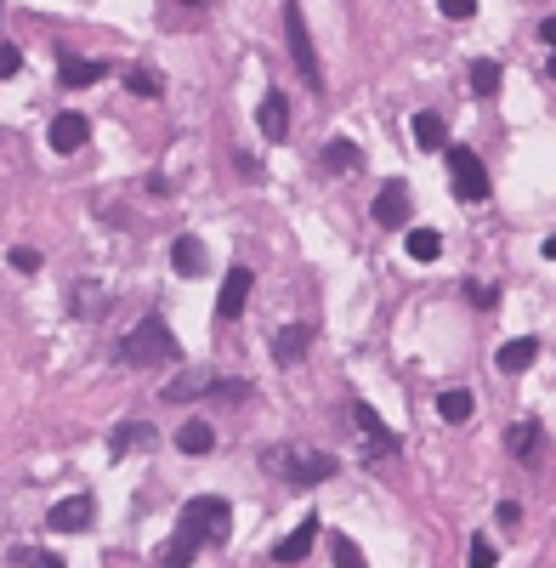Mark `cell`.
Wrapping results in <instances>:
<instances>
[{"label":"cell","instance_id":"cell-8","mask_svg":"<svg viewBox=\"0 0 556 568\" xmlns=\"http://www.w3.org/2000/svg\"><path fill=\"white\" fill-rule=\"evenodd\" d=\"M250 284H256V273L250 267H227V284L216 290V313L222 319H239L244 302H250Z\"/></svg>","mask_w":556,"mask_h":568},{"label":"cell","instance_id":"cell-10","mask_svg":"<svg viewBox=\"0 0 556 568\" xmlns=\"http://www.w3.org/2000/svg\"><path fill=\"white\" fill-rule=\"evenodd\" d=\"M313 347V324H284L273 336V364H301Z\"/></svg>","mask_w":556,"mask_h":568},{"label":"cell","instance_id":"cell-17","mask_svg":"<svg viewBox=\"0 0 556 568\" xmlns=\"http://www.w3.org/2000/svg\"><path fill=\"white\" fill-rule=\"evenodd\" d=\"M176 444H182V455H210V449H216V426H210V421H188L182 432H176Z\"/></svg>","mask_w":556,"mask_h":568},{"label":"cell","instance_id":"cell-28","mask_svg":"<svg viewBox=\"0 0 556 568\" xmlns=\"http://www.w3.org/2000/svg\"><path fill=\"white\" fill-rule=\"evenodd\" d=\"M466 563H471V568H494L500 557H494V546H488L483 534H477V540H471V557H466Z\"/></svg>","mask_w":556,"mask_h":568},{"label":"cell","instance_id":"cell-18","mask_svg":"<svg viewBox=\"0 0 556 568\" xmlns=\"http://www.w3.org/2000/svg\"><path fill=\"white\" fill-rule=\"evenodd\" d=\"M415 142L420 148H449V125H443V114H415Z\"/></svg>","mask_w":556,"mask_h":568},{"label":"cell","instance_id":"cell-29","mask_svg":"<svg viewBox=\"0 0 556 568\" xmlns=\"http://www.w3.org/2000/svg\"><path fill=\"white\" fill-rule=\"evenodd\" d=\"M466 296H471V307H494L500 302V290H494V284H477V279L466 284Z\"/></svg>","mask_w":556,"mask_h":568},{"label":"cell","instance_id":"cell-34","mask_svg":"<svg viewBox=\"0 0 556 568\" xmlns=\"http://www.w3.org/2000/svg\"><path fill=\"white\" fill-rule=\"evenodd\" d=\"M539 40H545V46H556V18H545V23H539Z\"/></svg>","mask_w":556,"mask_h":568},{"label":"cell","instance_id":"cell-2","mask_svg":"<svg viewBox=\"0 0 556 568\" xmlns=\"http://www.w3.org/2000/svg\"><path fill=\"white\" fill-rule=\"evenodd\" d=\"M176 353H182V347H176L171 324L159 319V313H148V319L120 341V358L125 364H137V370H148V364H176Z\"/></svg>","mask_w":556,"mask_h":568},{"label":"cell","instance_id":"cell-20","mask_svg":"<svg viewBox=\"0 0 556 568\" xmlns=\"http://www.w3.org/2000/svg\"><path fill=\"white\" fill-rule=\"evenodd\" d=\"M471 409H477V404H471V392H466V387H449V392H443V398H437V415H443V421H449V426L471 421Z\"/></svg>","mask_w":556,"mask_h":568},{"label":"cell","instance_id":"cell-31","mask_svg":"<svg viewBox=\"0 0 556 568\" xmlns=\"http://www.w3.org/2000/svg\"><path fill=\"white\" fill-rule=\"evenodd\" d=\"M12 267H18V273H35V267H40V250L35 245H18V250H12Z\"/></svg>","mask_w":556,"mask_h":568},{"label":"cell","instance_id":"cell-24","mask_svg":"<svg viewBox=\"0 0 556 568\" xmlns=\"http://www.w3.org/2000/svg\"><path fill=\"white\" fill-rule=\"evenodd\" d=\"M125 91H131V97H159L165 80H159L154 69H131V74H125Z\"/></svg>","mask_w":556,"mask_h":568},{"label":"cell","instance_id":"cell-16","mask_svg":"<svg viewBox=\"0 0 556 568\" xmlns=\"http://www.w3.org/2000/svg\"><path fill=\"white\" fill-rule=\"evenodd\" d=\"M205 262H210V256H205V245H199L193 233H182V239L171 245V267H176V273H205Z\"/></svg>","mask_w":556,"mask_h":568},{"label":"cell","instance_id":"cell-15","mask_svg":"<svg viewBox=\"0 0 556 568\" xmlns=\"http://www.w3.org/2000/svg\"><path fill=\"white\" fill-rule=\"evenodd\" d=\"M313 540H318V517H307L296 534H284V540L273 546V563H301V557L313 551Z\"/></svg>","mask_w":556,"mask_h":568},{"label":"cell","instance_id":"cell-21","mask_svg":"<svg viewBox=\"0 0 556 568\" xmlns=\"http://www.w3.org/2000/svg\"><path fill=\"white\" fill-rule=\"evenodd\" d=\"M500 80H505V69L494 63V57H477V63H471V91H477V97H494Z\"/></svg>","mask_w":556,"mask_h":568},{"label":"cell","instance_id":"cell-19","mask_svg":"<svg viewBox=\"0 0 556 568\" xmlns=\"http://www.w3.org/2000/svg\"><path fill=\"white\" fill-rule=\"evenodd\" d=\"M403 245H409V256H415V262H437V256H443V233H437V228H409V239H403Z\"/></svg>","mask_w":556,"mask_h":568},{"label":"cell","instance_id":"cell-37","mask_svg":"<svg viewBox=\"0 0 556 568\" xmlns=\"http://www.w3.org/2000/svg\"><path fill=\"white\" fill-rule=\"evenodd\" d=\"M188 6H193V0H188Z\"/></svg>","mask_w":556,"mask_h":568},{"label":"cell","instance_id":"cell-9","mask_svg":"<svg viewBox=\"0 0 556 568\" xmlns=\"http://www.w3.org/2000/svg\"><path fill=\"white\" fill-rule=\"evenodd\" d=\"M86 142H91V120L86 114H74V108H63V114L52 120V148L57 154H80Z\"/></svg>","mask_w":556,"mask_h":568},{"label":"cell","instance_id":"cell-5","mask_svg":"<svg viewBox=\"0 0 556 568\" xmlns=\"http://www.w3.org/2000/svg\"><path fill=\"white\" fill-rule=\"evenodd\" d=\"M352 421H358V438H364V461H392L398 455V432H386V421L375 409H352Z\"/></svg>","mask_w":556,"mask_h":568},{"label":"cell","instance_id":"cell-12","mask_svg":"<svg viewBox=\"0 0 556 568\" xmlns=\"http://www.w3.org/2000/svg\"><path fill=\"white\" fill-rule=\"evenodd\" d=\"M375 222L381 228H403L409 222V188L403 182H386L381 194H375Z\"/></svg>","mask_w":556,"mask_h":568},{"label":"cell","instance_id":"cell-1","mask_svg":"<svg viewBox=\"0 0 556 568\" xmlns=\"http://www.w3.org/2000/svg\"><path fill=\"white\" fill-rule=\"evenodd\" d=\"M227 529H233V506L216 495H199L188 500V512H182V529L171 534V546L159 551V563L165 568H188L193 551L210 546V540H227Z\"/></svg>","mask_w":556,"mask_h":568},{"label":"cell","instance_id":"cell-4","mask_svg":"<svg viewBox=\"0 0 556 568\" xmlns=\"http://www.w3.org/2000/svg\"><path fill=\"white\" fill-rule=\"evenodd\" d=\"M449 182H454V194L466 199V205H483L488 199V171H483V160H477L471 148H449Z\"/></svg>","mask_w":556,"mask_h":568},{"label":"cell","instance_id":"cell-36","mask_svg":"<svg viewBox=\"0 0 556 568\" xmlns=\"http://www.w3.org/2000/svg\"><path fill=\"white\" fill-rule=\"evenodd\" d=\"M545 69H551V80H556V46H551V63H545Z\"/></svg>","mask_w":556,"mask_h":568},{"label":"cell","instance_id":"cell-26","mask_svg":"<svg viewBox=\"0 0 556 568\" xmlns=\"http://www.w3.org/2000/svg\"><path fill=\"white\" fill-rule=\"evenodd\" d=\"M437 12L454 18V23H466V18H477V0H437Z\"/></svg>","mask_w":556,"mask_h":568},{"label":"cell","instance_id":"cell-13","mask_svg":"<svg viewBox=\"0 0 556 568\" xmlns=\"http://www.w3.org/2000/svg\"><path fill=\"white\" fill-rule=\"evenodd\" d=\"M256 125H261V137L284 142V137H290V103H284L278 91H267V97H261V108H256Z\"/></svg>","mask_w":556,"mask_h":568},{"label":"cell","instance_id":"cell-33","mask_svg":"<svg viewBox=\"0 0 556 568\" xmlns=\"http://www.w3.org/2000/svg\"><path fill=\"white\" fill-rule=\"evenodd\" d=\"M517 517H522L517 500H500V523H505V529H517Z\"/></svg>","mask_w":556,"mask_h":568},{"label":"cell","instance_id":"cell-25","mask_svg":"<svg viewBox=\"0 0 556 568\" xmlns=\"http://www.w3.org/2000/svg\"><path fill=\"white\" fill-rule=\"evenodd\" d=\"M534 449H539V421L511 426V455H534Z\"/></svg>","mask_w":556,"mask_h":568},{"label":"cell","instance_id":"cell-23","mask_svg":"<svg viewBox=\"0 0 556 568\" xmlns=\"http://www.w3.org/2000/svg\"><path fill=\"white\" fill-rule=\"evenodd\" d=\"M324 165H330V171H352V165H358V148H352L347 137L324 142Z\"/></svg>","mask_w":556,"mask_h":568},{"label":"cell","instance_id":"cell-22","mask_svg":"<svg viewBox=\"0 0 556 568\" xmlns=\"http://www.w3.org/2000/svg\"><path fill=\"white\" fill-rule=\"evenodd\" d=\"M148 438H154V426H142V421H120V426H114V438H108V449H114V455H125L131 444H148Z\"/></svg>","mask_w":556,"mask_h":568},{"label":"cell","instance_id":"cell-27","mask_svg":"<svg viewBox=\"0 0 556 568\" xmlns=\"http://www.w3.org/2000/svg\"><path fill=\"white\" fill-rule=\"evenodd\" d=\"M205 392V381H171L165 387V404H182V398H199Z\"/></svg>","mask_w":556,"mask_h":568},{"label":"cell","instance_id":"cell-7","mask_svg":"<svg viewBox=\"0 0 556 568\" xmlns=\"http://www.w3.org/2000/svg\"><path fill=\"white\" fill-rule=\"evenodd\" d=\"M341 466H335V455H296V466H284V483L290 489H313V483H330Z\"/></svg>","mask_w":556,"mask_h":568},{"label":"cell","instance_id":"cell-6","mask_svg":"<svg viewBox=\"0 0 556 568\" xmlns=\"http://www.w3.org/2000/svg\"><path fill=\"white\" fill-rule=\"evenodd\" d=\"M91 517H97V500L69 495V500H57L52 512H46V523H52L57 534H80V529H91Z\"/></svg>","mask_w":556,"mask_h":568},{"label":"cell","instance_id":"cell-11","mask_svg":"<svg viewBox=\"0 0 556 568\" xmlns=\"http://www.w3.org/2000/svg\"><path fill=\"white\" fill-rule=\"evenodd\" d=\"M57 80L69 91H86V86H97V80H108V63H97V57H63V63H57Z\"/></svg>","mask_w":556,"mask_h":568},{"label":"cell","instance_id":"cell-3","mask_svg":"<svg viewBox=\"0 0 556 568\" xmlns=\"http://www.w3.org/2000/svg\"><path fill=\"white\" fill-rule=\"evenodd\" d=\"M284 40H290V57H296V69H301V80L307 86H324V69H318V52H313V40H307V18H301V6L290 0L284 6Z\"/></svg>","mask_w":556,"mask_h":568},{"label":"cell","instance_id":"cell-35","mask_svg":"<svg viewBox=\"0 0 556 568\" xmlns=\"http://www.w3.org/2000/svg\"><path fill=\"white\" fill-rule=\"evenodd\" d=\"M545 256H551V262H556V233H551V239H545Z\"/></svg>","mask_w":556,"mask_h":568},{"label":"cell","instance_id":"cell-32","mask_svg":"<svg viewBox=\"0 0 556 568\" xmlns=\"http://www.w3.org/2000/svg\"><path fill=\"white\" fill-rule=\"evenodd\" d=\"M18 69H23V52L18 46H0V80H12Z\"/></svg>","mask_w":556,"mask_h":568},{"label":"cell","instance_id":"cell-30","mask_svg":"<svg viewBox=\"0 0 556 568\" xmlns=\"http://www.w3.org/2000/svg\"><path fill=\"white\" fill-rule=\"evenodd\" d=\"M335 563H341V568H358V563H364V557H358V546H352L347 534H335Z\"/></svg>","mask_w":556,"mask_h":568},{"label":"cell","instance_id":"cell-14","mask_svg":"<svg viewBox=\"0 0 556 568\" xmlns=\"http://www.w3.org/2000/svg\"><path fill=\"white\" fill-rule=\"evenodd\" d=\"M534 358H539V341L534 336H517V341H505L500 353H494V364H500V375H522Z\"/></svg>","mask_w":556,"mask_h":568}]
</instances>
